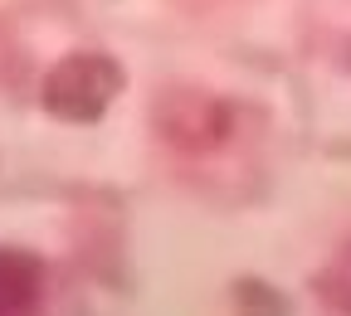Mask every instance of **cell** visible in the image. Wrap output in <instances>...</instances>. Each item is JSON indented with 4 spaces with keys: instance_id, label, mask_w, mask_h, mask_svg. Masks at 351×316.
<instances>
[{
    "instance_id": "1",
    "label": "cell",
    "mask_w": 351,
    "mask_h": 316,
    "mask_svg": "<svg viewBox=\"0 0 351 316\" xmlns=\"http://www.w3.org/2000/svg\"><path fill=\"white\" fill-rule=\"evenodd\" d=\"M39 306V273L20 253H0V316H34Z\"/></svg>"
}]
</instances>
